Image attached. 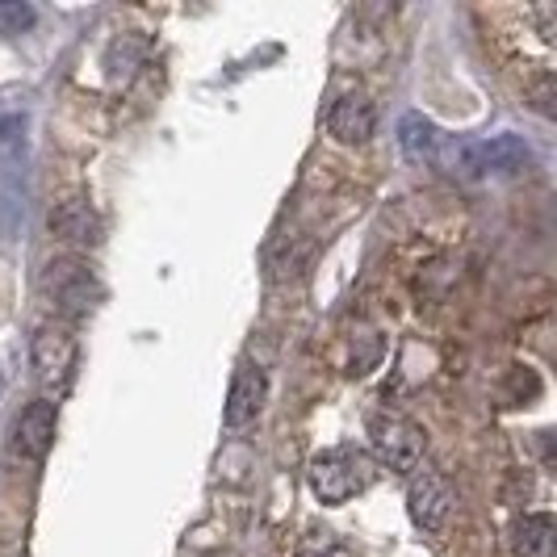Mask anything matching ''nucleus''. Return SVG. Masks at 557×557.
I'll use <instances>...</instances> for the list:
<instances>
[{"label":"nucleus","mask_w":557,"mask_h":557,"mask_svg":"<svg viewBox=\"0 0 557 557\" xmlns=\"http://www.w3.org/2000/svg\"><path fill=\"white\" fill-rule=\"evenodd\" d=\"M398 143L407 151V160L416 164H428L445 176H486V172H511V168L529 164V147L511 135H499V139H457L441 131L432 117L423 113H407L398 122Z\"/></svg>","instance_id":"f257e3e1"},{"label":"nucleus","mask_w":557,"mask_h":557,"mask_svg":"<svg viewBox=\"0 0 557 557\" xmlns=\"http://www.w3.org/2000/svg\"><path fill=\"white\" fill-rule=\"evenodd\" d=\"M369 445L382 466H391L398 474H416L423 470V457H428V432L398 411H377V416H369Z\"/></svg>","instance_id":"f03ea898"},{"label":"nucleus","mask_w":557,"mask_h":557,"mask_svg":"<svg viewBox=\"0 0 557 557\" xmlns=\"http://www.w3.org/2000/svg\"><path fill=\"white\" fill-rule=\"evenodd\" d=\"M369 457H364L361 448L352 445H339V448H327V453H319L314 457V466H310V486H314V495L323 503H348L352 495H361L364 486H369Z\"/></svg>","instance_id":"7ed1b4c3"},{"label":"nucleus","mask_w":557,"mask_h":557,"mask_svg":"<svg viewBox=\"0 0 557 557\" xmlns=\"http://www.w3.org/2000/svg\"><path fill=\"white\" fill-rule=\"evenodd\" d=\"M42 294H47L59 310L84 314V310L101 298V285H97V273H92L88 260L63 256V260H51V264H47V273H42Z\"/></svg>","instance_id":"20e7f679"},{"label":"nucleus","mask_w":557,"mask_h":557,"mask_svg":"<svg viewBox=\"0 0 557 557\" xmlns=\"http://www.w3.org/2000/svg\"><path fill=\"white\" fill-rule=\"evenodd\" d=\"M34 369L47 391H63L76 373V339L67 327H42L34 335Z\"/></svg>","instance_id":"39448f33"},{"label":"nucleus","mask_w":557,"mask_h":557,"mask_svg":"<svg viewBox=\"0 0 557 557\" xmlns=\"http://www.w3.org/2000/svg\"><path fill=\"white\" fill-rule=\"evenodd\" d=\"M407 511L423 532L445 529L448 511H453V486L445 474L436 470H416L411 478V491H407Z\"/></svg>","instance_id":"423d86ee"},{"label":"nucleus","mask_w":557,"mask_h":557,"mask_svg":"<svg viewBox=\"0 0 557 557\" xmlns=\"http://www.w3.org/2000/svg\"><path fill=\"white\" fill-rule=\"evenodd\" d=\"M51 445H55V403L38 398L13 423V448L29 461H42L51 453Z\"/></svg>","instance_id":"0eeeda50"},{"label":"nucleus","mask_w":557,"mask_h":557,"mask_svg":"<svg viewBox=\"0 0 557 557\" xmlns=\"http://www.w3.org/2000/svg\"><path fill=\"white\" fill-rule=\"evenodd\" d=\"M373 126H377V110H373V101L364 97V92H348V97H339L327 113V131H332L339 143H348V147H357L373 135Z\"/></svg>","instance_id":"6e6552de"},{"label":"nucleus","mask_w":557,"mask_h":557,"mask_svg":"<svg viewBox=\"0 0 557 557\" xmlns=\"http://www.w3.org/2000/svg\"><path fill=\"white\" fill-rule=\"evenodd\" d=\"M260 407H264V373H260V369H244V373L235 377L231 394H226V407H223L226 428L251 423V419L260 416Z\"/></svg>","instance_id":"1a4fd4ad"},{"label":"nucleus","mask_w":557,"mask_h":557,"mask_svg":"<svg viewBox=\"0 0 557 557\" xmlns=\"http://www.w3.org/2000/svg\"><path fill=\"white\" fill-rule=\"evenodd\" d=\"M47 223H51V231H55L63 244H92V239H97V231H101L97 214H92V206L81 201V197L59 201Z\"/></svg>","instance_id":"9d476101"},{"label":"nucleus","mask_w":557,"mask_h":557,"mask_svg":"<svg viewBox=\"0 0 557 557\" xmlns=\"http://www.w3.org/2000/svg\"><path fill=\"white\" fill-rule=\"evenodd\" d=\"M516 549H520V557H554V549H557L554 516H545V511L524 516L520 529H516Z\"/></svg>","instance_id":"9b49d317"},{"label":"nucleus","mask_w":557,"mask_h":557,"mask_svg":"<svg viewBox=\"0 0 557 557\" xmlns=\"http://www.w3.org/2000/svg\"><path fill=\"white\" fill-rule=\"evenodd\" d=\"M377 361H382V335L373 327H361V335L352 339V373H369Z\"/></svg>","instance_id":"f8f14e48"},{"label":"nucleus","mask_w":557,"mask_h":557,"mask_svg":"<svg viewBox=\"0 0 557 557\" xmlns=\"http://www.w3.org/2000/svg\"><path fill=\"white\" fill-rule=\"evenodd\" d=\"M26 26H34V9L22 0H0V29L4 34H22Z\"/></svg>","instance_id":"ddd939ff"},{"label":"nucleus","mask_w":557,"mask_h":557,"mask_svg":"<svg viewBox=\"0 0 557 557\" xmlns=\"http://www.w3.org/2000/svg\"><path fill=\"white\" fill-rule=\"evenodd\" d=\"M298 557H348V549L335 541L332 532H310L307 541H302V549Z\"/></svg>","instance_id":"4468645a"}]
</instances>
